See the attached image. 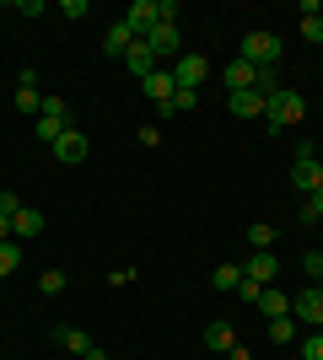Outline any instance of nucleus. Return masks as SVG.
I'll list each match as a JSON object with an SVG mask.
<instances>
[{"label":"nucleus","instance_id":"1","mask_svg":"<svg viewBox=\"0 0 323 360\" xmlns=\"http://www.w3.org/2000/svg\"><path fill=\"white\" fill-rule=\"evenodd\" d=\"M302 113H308V103H302V91H291V86H280V91H270V97H264V129H270V135L291 129Z\"/></svg>","mask_w":323,"mask_h":360},{"label":"nucleus","instance_id":"28","mask_svg":"<svg viewBox=\"0 0 323 360\" xmlns=\"http://www.w3.org/2000/svg\"><path fill=\"white\" fill-rule=\"evenodd\" d=\"M237 296H243V301H248V307H259V296H264V285H259V280H248V274H243V285H237Z\"/></svg>","mask_w":323,"mask_h":360},{"label":"nucleus","instance_id":"16","mask_svg":"<svg viewBox=\"0 0 323 360\" xmlns=\"http://www.w3.org/2000/svg\"><path fill=\"white\" fill-rule=\"evenodd\" d=\"M237 345V333H232L227 317H215V323H205V349H215V355H227V349Z\"/></svg>","mask_w":323,"mask_h":360},{"label":"nucleus","instance_id":"5","mask_svg":"<svg viewBox=\"0 0 323 360\" xmlns=\"http://www.w3.org/2000/svg\"><path fill=\"white\" fill-rule=\"evenodd\" d=\"M146 44H151V54H156V60H178V54H184V38H178V22H156Z\"/></svg>","mask_w":323,"mask_h":360},{"label":"nucleus","instance_id":"24","mask_svg":"<svg viewBox=\"0 0 323 360\" xmlns=\"http://www.w3.org/2000/svg\"><path fill=\"white\" fill-rule=\"evenodd\" d=\"M248 242H253V253H264V248H270V242H275V226H248Z\"/></svg>","mask_w":323,"mask_h":360},{"label":"nucleus","instance_id":"21","mask_svg":"<svg viewBox=\"0 0 323 360\" xmlns=\"http://www.w3.org/2000/svg\"><path fill=\"white\" fill-rule=\"evenodd\" d=\"M210 285H215V290H237V285H243V264H215Z\"/></svg>","mask_w":323,"mask_h":360},{"label":"nucleus","instance_id":"8","mask_svg":"<svg viewBox=\"0 0 323 360\" xmlns=\"http://www.w3.org/2000/svg\"><path fill=\"white\" fill-rule=\"evenodd\" d=\"M140 91H146V97H151V103L162 108V103H172V91H178V81H172V70H167V65H156V70L146 75V81H140Z\"/></svg>","mask_w":323,"mask_h":360},{"label":"nucleus","instance_id":"27","mask_svg":"<svg viewBox=\"0 0 323 360\" xmlns=\"http://www.w3.org/2000/svg\"><path fill=\"white\" fill-rule=\"evenodd\" d=\"M302 38H308V44H323V16H302Z\"/></svg>","mask_w":323,"mask_h":360},{"label":"nucleus","instance_id":"13","mask_svg":"<svg viewBox=\"0 0 323 360\" xmlns=\"http://www.w3.org/2000/svg\"><path fill=\"white\" fill-rule=\"evenodd\" d=\"M221 81H227V91H253V81H259V65H248V60H232L227 70H221Z\"/></svg>","mask_w":323,"mask_h":360},{"label":"nucleus","instance_id":"18","mask_svg":"<svg viewBox=\"0 0 323 360\" xmlns=\"http://www.w3.org/2000/svg\"><path fill=\"white\" fill-rule=\"evenodd\" d=\"M129 44H135V32L124 27V22H119V27H108V38H103V49L113 54V60H124V54H129Z\"/></svg>","mask_w":323,"mask_h":360},{"label":"nucleus","instance_id":"2","mask_svg":"<svg viewBox=\"0 0 323 360\" xmlns=\"http://www.w3.org/2000/svg\"><path fill=\"white\" fill-rule=\"evenodd\" d=\"M291 188L296 194H318L323 188V162H318V146H296V156H291Z\"/></svg>","mask_w":323,"mask_h":360},{"label":"nucleus","instance_id":"34","mask_svg":"<svg viewBox=\"0 0 323 360\" xmlns=\"http://www.w3.org/2000/svg\"><path fill=\"white\" fill-rule=\"evenodd\" d=\"M227 360H253V355H248V345H232V349H227Z\"/></svg>","mask_w":323,"mask_h":360},{"label":"nucleus","instance_id":"25","mask_svg":"<svg viewBox=\"0 0 323 360\" xmlns=\"http://www.w3.org/2000/svg\"><path fill=\"white\" fill-rule=\"evenodd\" d=\"M312 221H323V188L302 199V226H312Z\"/></svg>","mask_w":323,"mask_h":360},{"label":"nucleus","instance_id":"33","mask_svg":"<svg viewBox=\"0 0 323 360\" xmlns=\"http://www.w3.org/2000/svg\"><path fill=\"white\" fill-rule=\"evenodd\" d=\"M44 113H60V119H65V113H70V103H65V97H44Z\"/></svg>","mask_w":323,"mask_h":360},{"label":"nucleus","instance_id":"35","mask_svg":"<svg viewBox=\"0 0 323 360\" xmlns=\"http://www.w3.org/2000/svg\"><path fill=\"white\" fill-rule=\"evenodd\" d=\"M0 242H16L11 237V215H0Z\"/></svg>","mask_w":323,"mask_h":360},{"label":"nucleus","instance_id":"22","mask_svg":"<svg viewBox=\"0 0 323 360\" xmlns=\"http://www.w3.org/2000/svg\"><path fill=\"white\" fill-rule=\"evenodd\" d=\"M22 269V242H0V274Z\"/></svg>","mask_w":323,"mask_h":360},{"label":"nucleus","instance_id":"9","mask_svg":"<svg viewBox=\"0 0 323 360\" xmlns=\"http://www.w3.org/2000/svg\"><path fill=\"white\" fill-rule=\"evenodd\" d=\"M124 27L135 32V38H151V27H156V0H135V6L124 11Z\"/></svg>","mask_w":323,"mask_h":360},{"label":"nucleus","instance_id":"11","mask_svg":"<svg viewBox=\"0 0 323 360\" xmlns=\"http://www.w3.org/2000/svg\"><path fill=\"white\" fill-rule=\"evenodd\" d=\"M232 119H264V91H227Z\"/></svg>","mask_w":323,"mask_h":360},{"label":"nucleus","instance_id":"15","mask_svg":"<svg viewBox=\"0 0 323 360\" xmlns=\"http://www.w3.org/2000/svg\"><path fill=\"white\" fill-rule=\"evenodd\" d=\"M38 231H44V210H27V205H22V210L11 215V237L16 242H32Z\"/></svg>","mask_w":323,"mask_h":360},{"label":"nucleus","instance_id":"37","mask_svg":"<svg viewBox=\"0 0 323 360\" xmlns=\"http://www.w3.org/2000/svg\"><path fill=\"white\" fill-rule=\"evenodd\" d=\"M318 75H323V65H318Z\"/></svg>","mask_w":323,"mask_h":360},{"label":"nucleus","instance_id":"4","mask_svg":"<svg viewBox=\"0 0 323 360\" xmlns=\"http://www.w3.org/2000/svg\"><path fill=\"white\" fill-rule=\"evenodd\" d=\"M167 70H172V81H178V91H200L205 75H210V65H205V54H178Z\"/></svg>","mask_w":323,"mask_h":360},{"label":"nucleus","instance_id":"19","mask_svg":"<svg viewBox=\"0 0 323 360\" xmlns=\"http://www.w3.org/2000/svg\"><path fill=\"white\" fill-rule=\"evenodd\" d=\"M54 339H60V345L65 349H70V355H87V349H92V339H87V333H81V328H70V323H65V328H54Z\"/></svg>","mask_w":323,"mask_h":360},{"label":"nucleus","instance_id":"12","mask_svg":"<svg viewBox=\"0 0 323 360\" xmlns=\"http://www.w3.org/2000/svg\"><path fill=\"white\" fill-rule=\"evenodd\" d=\"M243 274H248V280H259V285H270V280H275V274H280V258L270 253V248H264V253H248Z\"/></svg>","mask_w":323,"mask_h":360},{"label":"nucleus","instance_id":"26","mask_svg":"<svg viewBox=\"0 0 323 360\" xmlns=\"http://www.w3.org/2000/svg\"><path fill=\"white\" fill-rule=\"evenodd\" d=\"M38 290H44V296H60V290H65V274L60 269H44V274H38Z\"/></svg>","mask_w":323,"mask_h":360},{"label":"nucleus","instance_id":"14","mask_svg":"<svg viewBox=\"0 0 323 360\" xmlns=\"http://www.w3.org/2000/svg\"><path fill=\"white\" fill-rule=\"evenodd\" d=\"M65 129H76V124H70V113H65V119H60V113H38V119H32V135L44 140V146H54Z\"/></svg>","mask_w":323,"mask_h":360},{"label":"nucleus","instance_id":"7","mask_svg":"<svg viewBox=\"0 0 323 360\" xmlns=\"http://www.w3.org/2000/svg\"><path fill=\"white\" fill-rule=\"evenodd\" d=\"M291 312L308 323V328H323V285H308L302 296L291 301Z\"/></svg>","mask_w":323,"mask_h":360},{"label":"nucleus","instance_id":"32","mask_svg":"<svg viewBox=\"0 0 323 360\" xmlns=\"http://www.w3.org/2000/svg\"><path fill=\"white\" fill-rule=\"evenodd\" d=\"M178 16V0H156V22H172Z\"/></svg>","mask_w":323,"mask_h":360},{"label":"nucleus","instance_id":"29","mask_svg":"<svg viewBox=\"0 0 323 360\" xmlns=\"http://www.w3.org/2000/svg\"><path fill=\"white\" fill-rule=\"evenodd\" d=\"M302 360H323V328L312 339H302Z\"/></svg>","mask_w":323,"mask_h":360},{"label":"nucleus","instance_id":"10","mask_svg":"<svg viewBox=\"0 0 323 360\" xmlns=\"http://www.w3.org/2000/svg\"><path fill=\"white\" fill-rule=\"evenodd\" d=\"M124 65H129V75H135V81H146L162 60L151 54V44H146V38H135V44H129V54H124Z\"/></svg>","mask_w":323,"mask_h":360},{"label":"nucleus","instance_id":"20","mask_svg":"<svg viewBox=\"0 0 323 360\" xmlns=\"http://www.w3.org/2000/svg\"><path fill=\"white\" fill-rule=\"evenodd\" d=\"M259 312H264V317H286V312H291V296H280L275 285H264V296H259Z\"/></svg>","mask_w":323,"mask_h":360},{"label":"nucleus","instance_id":"31","mask_svg":"<svg viewBox=\"0 0 323 360\" xmlns=\"http://www.w3.org/2000/svg\"><path fill=\"white\" fill-rule=\"evenodd\" d=\"M16 210H22V199H16L11 188H0V215H16Z\"/></svg>","mask_w":323,"mask_h":360},{"label":"nucleus","instance_id":"36","mask_svg":"<svg viewBox=\"0 0 323 360\" xmlns=\"http://www.w3.org/2000/svg\"><path fill=\"white\" fill-rule=\"evenodd\" d=\"M81 360H108V349H97V345H92V349H87Z\"/></svg>","mask_w":323,"mask_h":360},{"label":"nucleus","instance_id":"23","mask_svg":"<svg viewBox=\"0 0 323 360\" xmlns=\"http://www.w3.org/2000/svg\"><path fill=\"white\" fill-rule=\"evenodd\" d=\"M270 339H275V345H291L296 339V317H270Z\"/></svg>","mask_w":323,"mask_h":360},{"label":"nucleus","instance_id":"3","mask_svg":"<svg viewBox=\"0 0 323 360\" xmlns=\"http://www.w3.org/2000/svg\"><path fill=\"white\" fill-rule=\"evenodd\" d=\"M280 54H286V44H280V32H243V54L237 60L259 65V70H275Z\"/></svg>","mask_w":323,"mask_h":360},{"label":"nucleus","instance_id":"6","mask_svg":"<svg viewBox=\"0 0 323 360\" xmlns=\"http://www.w3.org/2000/svg\"><path fill=\"white\" fill-rule=\"evenodd\" d=\"M54 156H60L65 167H81V162H87V156H92V140L81 135V129H65V135L54 140Z\"/></svg>","mask_w":323,"mask_h":360},{"label":"nucleus","instance_id":"30","mask_svg":"<svg viewBox=\"0 0 323 360\" xmlns=\"http://www.w3.org/2000/svg\"><path fill=\"white\" fill-rule=\"evenodd\" d=\"M200 103V91H172V113H184V108Z\"/></svg>","mask_w":323,"mask_h":360},{"label":"nucleus","instance_id":"17","mask_svg":"<svg viewBox=\"0 0 323 360\" xmlns=\"http://www.w3.org/2000/svg\"><path fill=\"white\" fill-rule=\"evenodd\" d=\"M11 108H16V113H27V119H38V113H44V91H38V86H16Z\"/></svg>","mask_w":323,"mask_h":360}]
</instances>
